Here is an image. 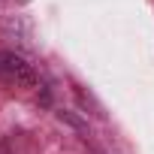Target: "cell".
Returning <instances> with one entry per match:
<instances>
[{"label":"cell","mask_w":154,"mask_h":154,"mask_svg":"<svg viewBox=\"0 0 154 154\" xmlns=\"http://www.w3.org/2000/svg\"><path fill=\"white\" fill-rule=\"evenodd\" d=\"M0 82H6L9 88H36L39 75L21 54L0 51Z\"/></svg>","instance_id":"obj_1"}]
</instances>
